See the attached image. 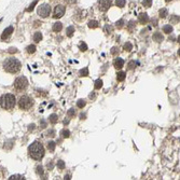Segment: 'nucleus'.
Masks as SVG:
<instances>
[{
    "mask_svg": "<svg viewBox=\"0 0 180 180\" xmlns=\"http://www.w3.org/2000/svg\"><path fill=\"white\" fill-rule=\"evenodd\" d=\"M28 152H29V155L32 156L34 160H37L39 161L44 156V148L43 146L38 142V141H35L34 144L28 147Z\"/></svg>",
    "mask_w": 180,
    "mask_h": 180,
    "instance_id": "nucleus-1",
    "label": "nucleus"
},
{
    "mask_svg": "<svg viewBox=\"0 0 180 180\" xmlns=\"http://www.w3.org/2000/svg\"><path fill=\"white\" fill-rule=\"evenodd\" d=\"M4 68L7 72H10V74H18V71L21 70L22 64L20 60L14 58V57H9L8 60H4Z\"/></svg>",
    "mask_w": 180,
    "mask_h": 180,
    "instance_id": "nucleus-2",
    "label": "nucleus"
},
{
    "mask_svg": "<svg viewBox=\"0 0 180 180\" xmlns=\"http://www.w3.org/2000/svg\"><path fill=\"white\" fill-rule=\"evenodd\" d=\"M16 104L15 96L12 94H4L0 98V105L4 109H13Z\"/></svg>",
    "mask_w": 180,
    "mask_h": 180,
    "instance_id": "nucleus-3",
    "label": "nucleus"
},
{
    "mask_svg": "<svg viewBox=\"0 0 180 180\" xmlns=\"http://www.w3.org/2000/svg\"><path fill=\"white\" fill-rule=\"evenodd\" d=\"M32 105H34V100L26 95L22 96L20 100H18V106L23 110H28L29 108H32Z\"/></svg>",
    "mask_w": 180,
    "mask_h": 180,
    "instance_id": "nucleus-4",
    "label": "nucleus"
},
{
    "mask_svg": "<svg viewBox=\"0 0 180 180\" xmlns=\"http://www.w3.org/2000/svg\"><path fill=\"white\" fill-rule=\"evenodd\" d=\"M37 13H38V15H39V16H41V18H48V16H49V14L51 13V7H50L49 4H41V6H39V7H38Z\"/></svg>",
    "mask_w": 180,
    "mask_h": 180,
    "instance_id": "nucleus-5",
    "label": "nucleus"
},
{
    "mask_svg": "<svg viewBox=\"0 0 180 180\" xmlns=\"http://www.w3.org/2000/svg\"><path fill=\"white\" fill-rule=\"evenodd\" d=\"M14 86L18 88V90H20V91L26 90L27 86H28V81H27L26 77H18L14 82Z\"/></svg>",
    "mask_w": 180,
    "mask_h": 180,
    "instance_id": "nucleus-6",
    "label": "nucleus"
},
{
    "mask_svg": "<svg viewBox=\"0 0 180 180\" xmlns=\"http://www.w3.org/2000/svg\"><path fill=\"white\" fill-rule=\"evenodd\" d=\"M65 10H66L65 6H60H60H56L55 9H54L53 18H60L64 14H65Z\"/></svg>",
    "mask_w": 180,
    "mask_h": 180,
    "instance_id": "nucleus-7",
    "label": "nucleus"
},
{
    "mask_svg": "<svg viewBox=\"0 0 180 180\" xmlns=\"http://www.w3.org/2000/svg\"><path fill=\"white\" fill-rule=\"evenodd\" d=\"M99 9L102 11H107L111 6V0H99Z\"/></svg>",
    "mask_w": 180,
    "mask_h": 180,
    "instance_id": "nucleus-8",
    "label": "nucleus"
},
{
    "mask_svg": "<svg viewBox=\"0 0 180 180\" xmlns=\"http://www.w3.org/2000/svg\"><path fill=\"white\" fill-rule=\"evenodd\" d=\"M14 28H13V26H9L8 28H6L2 32V35H1V39L2 40H7L11 35H12V32H13Z\"/></svg>",
    "mask_w": 180,
    "mask_h": 180,
    "instance_id": "nucleus-9",
    "label": "nucleus"
},
{
    "mask_svg": "<svg viewBox=\"0 0 180 180\" xmlns=\"http://www.w3.org/2000/svg\"><path fill=\"white\" fill-rule=\"evenodd\" d=\"M138 22L140 24H147L149 22V16L147 13H140L138 15Z\"/></svg>",
    "mask_w": 180,
    "mask_h": 180,
    "instance_id": "nucleus-10",
    "label": "nucleus"
},
{
    "mask_svg": "<svg viewBox=\"0 0 180 180\" xmlns=\"http://www.w3.org/2000/svg\"><path fill=\"white\" fill-rule=\"evenodd\" d=\"M124 66V60L120 57H118L117 60H114V67L117 68V69H121V68Z\"/></svg>",
    "mask_w": 180,
    "mask_h": 180,
    "instance_id": "nucleus-11",
    "label": "nucleus"
},
{
    "mask_svg": "<svg viewBox=\"0 0 180 180\" xmlns=\"http://www.w3.org/2000/svg\"><path fill=\"white\" fill-rule=\"evenodd\" d=\"M62 29H63V24L60 23V22H57V23H55V24L53 25V32H60Z\"/></svg>",
    "mask_w": 180,
    "mask_h": 180,
    "instance_id": "nucleus-12",
    "label": "nucleus"
},
{
    "mask_svg": "<svg viewBox=\"0 0 180 180\" xmlns=\"http://www.w3.org/2000/svg\"><path fill=\"white\" fill-rule=\"evenodd\" d=\"M163 36L161 35V32H155L154 35H153V40L156 41V42H162L163 41Z\"/></svg>",
    "mask_w": 180,
    "mask_h": 180,
    "instance_id": "nucleus-13",
    "label": "nucleus"
},
{
    "mask_svg": "<svg viewBox=\"0 0 180 180\" xmlns=\"http://www.w3.org/2000/svg\"><path fill=\"white\" fill-rule=\"evenodd\" d=\"M41 40H42V34L39 32H37L35 35H34V41H35L36 43H38V42H40Z\"/></svg>",
    "mask_w": 180,
    "mask_h": 180,
    "instance_id": "nucleus-14",
    "label": "nucleus"
},
{
    "mask_svg": "<svg viewBox=\"0 0 180 180\" xmlns=\"http://www.w3.org/2000/svg\"><path fill=\"white\" fill-rule=\"evenodd\" d=\"M74 26H69V27H67V29H66V35L68 36V37H72V35L74 34Z\"/></svg>",
    "mask_w": 180,
    "mask_h": 180,
    "instance_id": "nucleus-15",
    "label": "nucleus"
},
{
    "mask_svg": "<svg viewBox=\"0 0 180 180\" xmlns=\"http://www.w3.org/2000/svg\"><path fill=\"white\" fill-rule=\"evenodd\" d=\"M49 120L52 124H55V123H57V121H58V117H57V114L53 113V114H51V116H50Z\"/></svg>",
    "mask_w": 180,
    "mask_h": 180,
    "instance_id": "nucleus-16",
    "label": "nucleus"
},
{
    "mask_svg": "<svg viewBox=\"0 0 180 180\" xmlns=\"http://www.w3.org/2000/svg\"><path fill=\"white\" fill-rule=\"evenodd\" d=\"M125 77H126V74L125 72H123V71H120V72H118V76H117V79L118 81H124V79H125Z\"/></svg>",
    "mask_w": 180,
    "mask_h": 180,
    "instance_id": "nucleus-17",
    "label": "nucleus"
},
{
    "mask_svg": "<svg viewBox=\"0 0 180 180\" xmlns=\"http://www.w3.org/2000/svg\"><path fill=\"white\" fill-rule=\"evenodd\" d=\"M79 76H80V77H88V68L85 67V68H83V69H81L80 72H79Z\"/></svg>",
    "mask_w": 180,
    "mask_h": 180,
    "instance_id": "nucleus-18",
    "label": "nucleus"
},
{
    "mask_svg": "<svg viewBox=\"0 0 180 180\" xmlns=\"http://www.w3.org/2000/svg\"><path fill=\"white\" fill-rule=\"evenodd\" d=\"M163 32H165V34H170V32H173V26H170V25H165V26L163 27Z\"/></svg>",
    "mask_w": 180,
    "mask_h": 180,
    "instance_id": "nucleus-19",
    "label": "nucleus"
},
{
    "mask_svg": "<svg viewBox=\"0 0 180 180\" xmlns=\"http://www.w3.org/2000/svg\"><path fill=\"white\" fill-rule=\"evenodd\" d=\"M88 25V27L92 28V29L97 28V27H98V22L97 21H90Z\"/></svg>",
    "mask_w": 180,
    "mask_h": 180,
    "instance_id": "nucleus-20",
    "label": "nucleus"
},
{
    "mask_svg": "<svg viewBox=\"0 0 180 180\" xmlns=\"http://www.w3.org/2000/svg\"><path fill=\"white\" fill-rule=\"evenodd\" d=\"M55 147H56V144L54 142V141H49L48 142V149H49L50 151L53 152L55 150Z\"/></svg>",
    "mask_w": 180,
    "mask_h": 180,
    "instance_id": "nucleus-21",
    "label": "nucleus"
},
{
    "mask_svg": "<svg viewBox=\"0 0 180 180\" xmlns=\"http://www.w3.org/2000/svg\"><path fill=\"white\" fill-rule=\"evenodd\" d=\"M10 180H24V176H22V175H12V176L9 178Z\"/></svg>",
    "mask_w": 180,
    "mask_h": 180,
    "instance_id": "nucleus-22",
    "label": "nucleus"
},
{
    "mask_svg": "<svg viewBox=\"0 0 180 180\" xmlns=\"http://www.w3.org/2000/svg\"><path fill=\"white\" fill-rule=\"evenodd\" d=\"M167 14H168V12H167L166 9H161L160 10V18H165L167 16Z\"/></svg>",
    "mask_w": 180,
    "mask_h": 180,
    "instance_id": "nucleus-23",
    "label": "nucleus"
},
{
    "mask_svg": "<svg viewBox=\"0 0 180 180\" xmlns=\"http://www.w3.org/2000/svg\"><path fill=\"white\" fill-rule=\"evenodd\" d=\"M170 22L174 23V24H177V23H179V16L178 15H172L170 16Z\"/></svg>",
    "mask_w": 180,
    "mask_h": 180,
    "instance_id": "nucleus-24",
    "label": "nucleus"
},
{
    "mask_svg": "<svg viewBox=\"0 0 180 180\" xmlns=\"http://www.w3.org/2000/svg\"><path fill=\"white\" fill-rule=\"evenodd\" d=\"M135 27H136V26H135V23L133 21H131L128 23V25H127V29H128V32H131L134 30Z\"/></svg>",
    "mask_w": 180,
    "mask_h": 180,
    "instance_id": "nucleus-25",
    "label": "nucleus"
},
{
    "mask_svg": "<svg viewBox=\"0 0 180 180\" xmlns=\"http://www.w3.org/2000/svg\"><path fill=\"white\" fill-rule=\"evenodd\" d=\"M132 49H133V46H132L131 42H126L125 44H124V50H125V51H127V52H131Z\"/></svg>",
    "mask_w": 180,
    "mask_h": 180,
    "instance_id": "nucleus-26",
    "label": "nucleus"
},
{
    "mask_svg": "<svg viewBox=\"0 0 180 180\" xmlns=\"http://www.w3.org/2000/svg\"><path fill=\"white\" fill-rule=\"evenodd\" d=\"M60 134H62L63 138H69V136H70V132L68 131V130H63Z\"/></svg>",
    "mask_w": 180,
    "mask_h": 180,
    "instance_id": "nucleus-27",
    "label": "nucleus"
},
{
    "mask_svg": "<svg viewBox=\"0 0 180 180\" xmlns=\"http://www.w3.org/2000/svg\"><path fill=\"white\" fill-rule=\"evenodd\" d=\"M36 172H37V174L39 175V176H43V174H44V172H43V167L41 165L37 166V168H36Z\"/></svg>",
    "mask_w": 180,
    "mask_h": 180,
    "instance_id": "nucleus-28",
    "label": "nucleus"
},
{
    "mask_svg": "<svg viewBox=\"0 0 180 180\" xmlns=\"http://www.w3.org/2000/svg\"><path fill=\"white\" fill-rule=\"evenodd\" d=\"M27 52L29 54H34L36 52V46L32 44V46H27Z\"/></svg>",
    "mask_w": 180,
    "mask_h": 180,
    "instance_id": "nucleus-29",
    "label": "nucleus"
},
{
    "mask_svg": "<svg viewBox=\"0 0 180 180\" xmlns=\"http://www.w3.org/2000/svg\"><path fill=\"white\" fill-rule=\"evenodd\" d=\"M125 2H126V0H117L116 1V4H117L119 8H123L125 6Z\"/></svg>",
    "mask_w": 180,
    "mask_h": 180,
    "instance_id": "nucleus-30",
    "label": "nucleus"
},
{
    "mask_svg": "<svg viewBox=\"0 0 180 180\" xmlns=\"http://www.w3.org/2000/svg\"><path fill=\"white\" fill-rule=\"evenodd\" d=\"M37 4H38V0H35V1H34V2H32V4H30V6H29L28 8H27V10H26V11H27V12H32V11L34 10V8H35V6H36Z\"/></svg>",
    "mask_w": 180,
    "mask_h": 180,
    "instance_id": "nucleus-31",
    "label": "nucleus"
},
{
    "mask_svg": "<svg viewBox=\"0 0 180 180\" xmlns=\"http://www.w3.org/2000/svg\"><path fill=\"white\" fill-rule=\"evenodd\" d=\"M85 105H86V102H85L83 99H80V100H78V102H77V107H78V108H83V107H85Z\"/></svg>",
    "mask_w": 180,
    "mask_h": 180,
    "instance_id": "nucleus-32",
    "label": "nucleus"
},
{
    "mask_svg": "<svg viewBox=\"0 0 180 180\" xmlns=\"http://www.w3.org/2000/svg\"><path fill=\"white\" fill-rule=\"evenodd\" d=\"M102 86V81L100 80V79H98V80H96L95 81V88L96 90H99V88Z\"/></svg>",
    "mask_w": 180,
    "mask_h": 180,
    "instance_id": "nucleus-33",
    "label": "nucleus"
},
{
    "mask_svg": "<svg viewBox=\"0 0 180 180\" xmlns=\"http://www.w3.org/2000/svg\"><path fill=\"white\" fill-rule=\"evenodd\" d=\"M79 49H80V51H82V52H85V51L88 50V46H86V43L82 42L81 44H80V46H79Z\"/></svg>",
    "mask_w": 180,
    "mask_h": 180,
    "instance_id": "nucleus-34",
    "label": "nucleus"
},
{
    "mask_svg": "<svg viewBox=\"0 0 180 180\" xmlns=\"http://www.w3.org/2000/svg\"><path fill=\"white\" fill-rule=\"evenodd\" d=\"M142 4H144L145 7H147V8L151 7L152 6V0H144V1H142Z\"/></svg>",
    "mask_w": 180,
    "mask_h": 180,
    "instance_id": "nucleus-35",
    "label": "nucleus"
},
{
    "mask_svg": "<svg viewBox=\"0 0 180 180\" xmlns=\"http://www.w3.org/2000/svg\"><path fill=\"white\" fill-rule=\"evenodd\" d=\"M57 167H58L60 169H64V168H65V162L62 161V160L58 161V162H57Z\"/></svg>",
    "mask_w": 180,
    "mask_h": 180,
    "instance_id": "nucleus-36",
    "label": "nucleus"
},
{
    "mask_svg": "<svg viewBox=\"0 0 180 180\" xmlns=\"http://www.w3.org/2000/svg\"><path fill=\"white\" fill-rule=\"evenodd\" d=\"M127 66H128V69H134V68L136 67V63H135L134 60H131Z\"/></svg>",
    "mask_w": 180,
    "mask_h": 180,
    "instance_id": "nucleus-37",
    "label": "nucleus"
},
{
    "mask_svg": "<svg viewBox=\"0 0 180 180\" xmlns=\"http://www.w3.org/2000/svg\"><path fill=\"white\" fill-rule=\"evenodd\" d=\"M67 114H68V117H74V114H76V110H74V108H71V109L68 110Z\"/></svg>",
    "mask_w": 180,
    "mask_h": 180,
    "instance_id": "nucleus-38",
    "label": "nucleus"
},
{
    "mask_svg": "<svg viewBox=\"0 0 180 180\" xmlns=\"http://www.w3.org/2000/svg\"><path fill=\"white\" fill-rule=\"evenodd\" d=\"M105 32H106L107 34H111V32H112V27H111L110 25H106V26H105Z\"/></svg>",
    "mask_w": 180,
    "mask_h": 180,
    "instance_id": "nucleus-39",
    "label": "nucleus"
},
{
    "mask_svg": "<svg viewBox=\"0 0 180 180\" xmlns=\"http://www.w3.org/2000/svg\"><path fill=\"white\" fill-rule=\"evenodd\" d=\"M111 54L112 55H118L119 54V49H118L117 46H113L112 49H111Z\"/></svg>",
    "mask_w": 180,
    "mask_h": 180,
    "instance_id": "nucleus-40",
    "label": "nucleus"
},
{
    "mask_svg": "<svg viewBox=\"0 0 180 180\" xmlns=\"http://www.w3.org/2000/svg\"><path fill=\"white\" fill-rule=\"evenodd\" d=\"M117 27L118 28H122V27H123V25H124V21L123 20H119V21L117 22Z\"/></svg>",
    "mask_w": 180,
    "mask_h": 180,
    "instance_id": "nucleus-41",
    "label": "nucleus"
},
{
    "mask_svg": "<svg viewBox=\"0 0 180 180\" xmlns=\"http://www.w3.org/2000/svg\"><path fill=\"white\" fill-rule=\"evenodd\" d=\"M46 136H50V137H54V136H55V131H54V130H50V131L48 132Z\"/></svg>",
    "mask_w": 180,
    "mask_h": 180,
    "instance_id": "nucleus-42",
    "label": "nucleus"
},
{
    "mask_svg": "<svg viewBox=\"0 0 180 180\" xmlns=\"http://www.w3.org/2000/svg\"><path fill=\"white\" fill-rule=\"evenodd\" d=\"M9 52H10V53H16L18 50L15 49V48H11V50H9Z\"/></svg>",
    "mask_w": 180,
    "mask_h": 180,
    "instance_id": "nucleus-43",
    "label": "nucleus"
},
{
    "mask_svg": "<svg viewBox=\"0 0 180 180\" xmlns=\"http://www.w3.org/2000/svg\"><path fill=\"white\" fill-rule=\"evenodd\" d=\"M152 22H153V26H158V21H156L155 18H153Z\"/></svg>",
    "mask_w": 180,
    "mask_h": 180,
    "instance_id": "nucleus-44",
    "label": "nucleus"
},
{
    "mask_svg": "<svg viewBox=\"0 0 180 180\" xmlns=\"http://www.w3.org/2000/svg\"><path fill=\"white\" fill-rule=\"evenodd\" d=\"M48 167H49V169H52V168H53V164H52V163H48Z\"/></svg>",
    "mask_w": 180,
    "mask_h": 180,
    "instance_id": "nucleus-45",
    "label": "nucleus"
},
{
    "mask_svg": "<svg viewBox=\"0 0 180 180\" xmlns=\"http://www.w3.org/2000/svg\"><path fill=\"white\" fill-rule=\"evenodd\" d=\"M64 124H65V125L69 124V119H65V120H64Z\"/></svg>",
    "mask_w": 180,
    "mask_h": 180,
    "instance_id": "nucleus-46",
    "label": "nucleus"
},
{
    "mask_svg": "<svg viewBox=\"0 0 180 180\" xmlns=\"http://www.w3.org/2000/svg\"><path fill=\"white\" fill-rule=\"evenodd\" d=\"M41 123H42V128H44V127H46V122H44V121H41Z\"/></svg>",
    "mask_w": 180,
    "mask_h": 180,
    "instance_id": "nucleus-47",
    "label": "nucleus"
},
{
    "mask_svg": "<svg viewBox=\"0 0 180 180\" xmlns=\"http://www.w3.org/2000/svg\"><path fill=\"white\" fill-rule=\"evenodd\" d=\"M80 117H81V118H80V119H81V120H83V119H85V116H84V114H81V116H80Z\"/></svg>",
    "mask_w": 180,
    "mask_h": 180,
    "instance_id": "nucleus-48",
    "label": "nucleus"
},
{
    "mask_svg": "<svg viewBox=\"0 0 180 180\" xmlns=\"http://www.w3.org/2000/svg\"><path fill=\"white\" fill-rule=\"evenodd\" d=\"M65 179L69 180V179H70V176H69V175H67V176H65Z\"/></svg>",
    "mask_w": 180,
    "mask_h": 180,
    "instance_id": "nucleus-49",
    "label": "nucleus"
},
{
    "mask_svg": "<svg viewBox=\"0 0 180 180\" xmlns=\"http://www.w3.org/2000/svg\"><path fill=\"white\" fill-rule=\"evenodd\" d=\"M166 2H169V1H172V0H165Z\"/></svg>",
    "mask_w": 180,
    "mask_h": 180,
    "instance_id": "nucleus-50",
    "label": "nucleus"
}]
</instances>
